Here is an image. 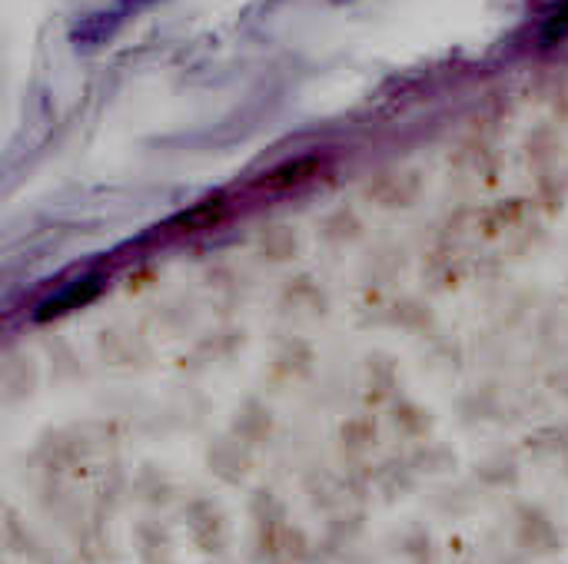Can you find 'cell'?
Masks as SVG:
<instances>
[{
	"label": "cell",
	"mask_w": 568,
	"mask_h": 564,
	"mask_svg": "<svg viewBox=\"0 0 568 564\" xmlns=\"http://www.w3.org/2000/svg\"><path fill=\"white\" fill-rule=\"evenodd\" d=\"M150 3H156V0H116V7H110V10L87 13V17L73 27V40H77V47H97V43H103L106 37H113V33H116V27H120L126 17L140 13V10H143V7H150Z\"/></svg>",
	"instance_id": "cell-1"
},
{
	"label": "cell",
	"mask_w": 568,
	"mask_h": 564,
	"mask_svg": "<svg viewBox=\"0 0 568 564\" xmlns=\"http://www.w3.org/2000/svg\"><path fill=\"white\" fill-rule=\"evenodd\" d=\"M93 296H97V279H83V283L70 286L67 293H60V296L47 299V302L40 306V319H47V316H60V312H67V309H77V306L90 302Z\"/></svg>",
	"instance_id": "cell-2"
}]
</instances>
